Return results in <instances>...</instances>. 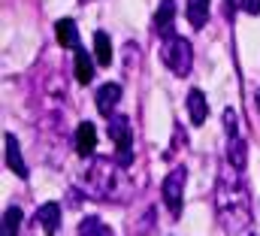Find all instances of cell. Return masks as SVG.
I'll return each instance as SVG.
<instances>
[{
	"mask_svg": "<svg viewBox=\"0 0 260 236\" xmlns=\"http://www.w3.org/2000/svg\"><path fill=\"white\" fill-rule=\"evenodd\" d=\"M37 221L43 224L46 236H55L58 227H61V206H58V203H43V206L37 209Z\"/></svg>",
	"mask_w": 260,
	"mask_h": 236,
	"instance_id": "cell-10",
	"label": "cell"
},
{
	"mask_svg": "<svg viewBox=\"0 0 260 236\" xmlns=\"http://www.w3.org/2000/svg\"><path fill=\"white\" fill-rule=\"evenodd\" d=\"M55 37L64 49H79V31H76V21L73 18H61L55 24Z\"/></svg>",
	"mask_w": 260,
	"mask_h": 236,
	"instance_id": "cell-11",
	"label": "cell"
},
{
	"mask_svg": "<svg viewBox=\"0 0 260 236\" xmlns=\"http://www.w3.org/2000/svg\"><path fill=\"white\" fill-rule=\"evenodd\" d=\"M215 209H218V221L227 233H242L251 224V200H248V188L242 182V170H236L233 164H224L218 173L215 185Z\"/></svg>",
	"mask_w": 260,
	"mask_h": 236,
	"instance_id": "cell-1",
	"label": "cell"
},
{
	"mask_svg": "<svg viewBox=\"0 0 260 236\" xmlns=\"http://www.w3.org/2000/svg\"><path fill=\"white\" fill-rule=\"evenodd\" d=\"M3 142H6V167H9L18 179H27V164H24V158H21L18 139H15L12 133H6V136H3Z\"/></svg>",
	"mask_w": 260,
	"mask_h": 236,
	"instance_id": "cell-8",
	"label": "cell"
},
{
	"mask_svg": "<svg viewBox=\"0 0 260 236\" xmlns=\"http://www.w3.org/2000/svg\"><path fill=\"white\" fill-rule=\"evenodd\" d=\"M82 3H88V0H82Z\"/></svg>",
	"mask_w": 260,
	"mask_h": 236,
	"instance_id": "cell-23",
	"label": "cell"
},
{
	"mask_svg": "<svg viewBox=\"0 0 260 236\" xmlns=\"http://www.w3.org/2000/svg\"><path fill=\"white\" fill-rule=\"evenodd\" d=\"M173 21H176V3L173 0H160L157 12H154V31L157 37H173Z\"/></svg>",
	"mask_w": 260,
	"mask_h": 236,
	"instance_id": "cell-7",
	"label": "cell"
},
{
	"mask_svg": "<svg viewBox=\"0 0 260 236\" xmlns=\"http://www.w3.org/2000/svg\"><path fill=\"white\" fill-rule=\"evenodd\" d=\"M115 179H118L115 164L106 161V158H97L94 167H91V176H88V188H91L94 197L106 200V197H115Z\"/></svg>",
	"mask_w": 260,
	"mask_h": 236,
	"instance_id": "cell-4",
	"label": "cell"
},
{
	"mask_svg": "<svg viewBox=\"0 0 260 236\" xmlns=\"http://www.w3.org/2000/svg\"><path fill=\"white\" fill-rule=\"evenodd\" d=\"M257 109H260V91H257Z\"/></svg>",
	"mask_w": 260,
	"mask_h": 236,
	"instance_id": "cell-21",
	"label": "cell"
},
{
	"mask_svg": "<svg viewBox=\"0 0 260 236\" xmlns=\"http://www.w3.org/2000/svg\"><path fill=\"white\" fill-rule=\"evenodd\" d=\"M76 79L82 85H88L94 79V61H91V55L85 49H76Z\"/></svg>",
	"mask_w": 260,
	"mask_h": 236,
	"instance_id": "cell-15",
	"label": "cell"
},
{
	"mask_svg": "<svg viewBox=\"0 0 260 236\" xmlns=\"http://www.w3.org/2000/svg\"><path fill=\"white\" fill-rule=\"evenodd\" d=\"M97 109H100V115H112V109H115V103L121 100V85H115V82H106L103 88H97Z\"/></svg>",
	"mask_w": 260,
	"mask_h": 236,
	"instance_id": "cell-9",
	"label": "cell"
},
{
	"mask_svg": "<svg viewBox=\"0 0 260 236\" xmlns=\"http://www.w3.org/2000/svg\"><path fill=\"white\" fill-rule=\"evenodd\" d=\"M185 182H188V170H185V167H176L170 176L164 179V188H160V194H164V203H167V209H170L173 215H179V212H182V194H185Z\"/></svg>",
	"mask_w": 260,
	"mask_h": 236,
	"instance_id": "cell-5",
	"label": "cell"
},
{
	"mask_svg": "<svg viewBox=\"0 0 260 236\" xmlns=\"http://www.w3.org/2000/svg\"><path fill=\"white\" fill-rule=\"evenodd\" d=\"M94 61L109 67L112 64V43H109V34L106 31H97L94 34Z\"/></svg>",
	"mask_w": 260,
	"mask_h": 236,
	"instance_id": "cell-13",
	"label": "cell"
},
{
	"mask_svg": "<svg viewBox=\"0 0 260 236\" xmlns=\"http://www.w3.org/2000/svg\"><path fill=\"white\" fill-rule=\"evenodd\" d=\"M227 3H233V0H227Z\"/></svg>",
	"mask_w": 260,
	"mask_h": 236,
	"instance_id": "cell-22",
	"label": "cell"
},
{
	"mask_svg": "<svg viewBox=\"0 0 260 236\" xmlns=\"http://www.w3.org/2000/svg\"><path fill=\"white\" fill-rule=\"evenodd\" d=\"M224 124H227V136H239V130H236V112L233 109L224 112Z\"/></svg>",
	"mask_w": 260,
	"mask_h": 236,
	"instance_id": "cell-19",
	"label": "cell"
},
{
	"mask_svg": "<svg viewBox=\"0 0 260 236\" xmlns=\"http://www.w3.org/2000/svg\"><path fill=\"white\" fill-rule=\"evenodd\" d=\"M79 236H115V233H112L100 218H94V215H91V218H85V221L79 224Z\"/></svg>",
	"mask_w": 260,
	"mask_h": 236,
	"instance_id": "cell-18",
	"label": "cell"
},
{
	"mask_svg": "<svg viewBox=\"0 0 260 236\" xmlns=\"http://www.w3.org/2000/svg\"><path fill=\"white\" fill-rule=\"evenodd\" d=\"M109 139L115 142V164L127 167L133 161V127L124 115H109Z\"/></svg>",
	"mask_w": 260,
	"mask_h": 236,
	"instance_id": "cell-3",
	"label": "cell"
},
{
	"mask_svg": "<svg viewBox=\"0 0 260 236\" xmlns=\"http://www.w3.org/2000/svg\"><path fill=\"white\" fill-rule=\"evenodd\" d=\"M191 27H203L209 21V0H188V9H185Z\"/></svg>",
	"mask_w": 260,
	"mask_h": 236,
	"instance_id": "cell-14",
	"label": "cell"
},
{
	"mask_svg": "<svg viewBox=\"0 0 260 236\" xmlns=\"http://www.w3.org/2000/svg\"><path fill=\"white\" fill-rule=\"evenodd\" d=\"M18 227H21V209L9 206L3 212V230H0V236H18Z\"/></svg>",
	"mask_w": 260,
	"mask_h": 236,
	"instance_id": "cell-17",
	"label": "cell"
},
{
	"mask_svg": "<svg viewBox=\"0 0 260 236\" xmlns=\"http://www.w3.org/2000/svg\"><path fill=\"white\" fill-rule=\"evenodd\" d=\"M94 149H97V127H94L91 121H82V124L76 127V152H79L82 158H91Z\"/></svg>",
	"mask_w": 260,
	"mask_h": 236,
	"instance_id": "cell-6",
	"label": "cell"
},
{
	"mask_svg": "<svg viewBox=\"0 0 260 236\" xmlns=\"http://www.w3.org/2000/svg\"><path fill=\"white\" fill-rule=\"evenodd\" d=\"M188 115H191V121H194V124H203V121H206V115H209L206 94H203V91H197V88L188 94Z\"/></svg>",
	"mask_w": 260,
	"mask_h": 236,
	"instance_id": "cell-12",
	"label": "cell"
},
{
	"mask_svg": "<svg viewBox=\"0 0 260 236\" xmlns=\"http://www.w3.org/2000/svg\"><path fill=\"white\" fill-rule=\"evenodd\" d=\"M242 9H245L248 15H257L260 12V0H242Z\"/></svg>",
	"mask_w": 260,
	"mask_h": 236,
	"instance_id": "cell-20",
	"label": "cell"
},
{
	"mask_svg": "<svg viewBox=\"0 0 260 236\" xmlns=\"http://www.w3.org/2000/svg\"><path fill=\"white\" fill-rule=\"evenodd\" d=\"M245 139L242 136H230V145H227V164H233L236 170H245Z\"/></svg>",
	"mask_w": 260,
	"mask_h": 236,
	"instance_id": "cell-16",
	"label": "cell"
},
{
	"mask_svg": "<svg viewBox=\"0 0 260 236\" xmlns=\"http://www.w3.org/2000/svg\"><path fill=\"white\" fill-rule=\"evenodd\" d=\"M160 61L176 73V76H188L191 67H194V52H191V43L185 37H167L164 46H160Z\"/></svg>",
	"mask_w": 260,
	"mask_h": 236,
	"instance_id": "cell-2",
	"label": "cell"
}]
</instances>
